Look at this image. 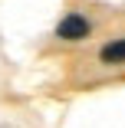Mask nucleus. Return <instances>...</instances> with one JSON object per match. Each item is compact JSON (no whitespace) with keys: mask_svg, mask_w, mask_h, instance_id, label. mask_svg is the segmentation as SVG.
<instances>
[{"mask_svg":"<svg viewBox=\"0 0 125 128\" xmlns=\"http://www.w3.org/2000/svg\"><path fill=\"white\" fill-rule=\"evenodd\" d=\"M92 33V23L82 16V13H66L59 23H56V36L59 40H69V43H79Z\"/></svg>","mask_w":125,"mask_h":128,"instance_id":"obj_1","label":"nucleus"},{"mask_svg":"<svg viewBox=\"0 0 125 128\" xmlns=\"http://www.w3.org/2000/svg\"><path fill=\"white\" fill-rule=\"evenodd\" d=\"M99 59H102L105 66H122V62H125V40L105 43L102 49H99Z\"/></svg>","mask_w":125,"mask_h":128,"instance_id":"obj_2","label":"nucleus"},{"mask_svg":"<svg viewBox=\"0 0 125 128\" xmlns=\"http://www.w3.org/2000/svg\"><path fill=\"white\" fill-rule=\"evenodd\" d=\"M0 128H13V125H0Z\"/></svg>","mask_w":125,"mask_h":128,"instance_id":"obj_3","label":"nucleus"}]
</instances>
